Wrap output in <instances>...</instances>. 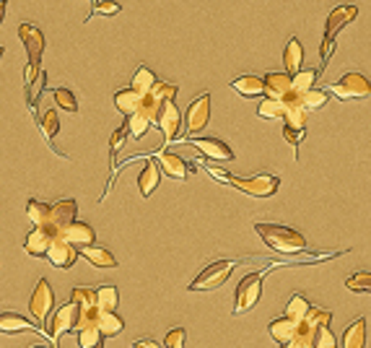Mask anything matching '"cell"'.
Here are the masks:
<instances>
[{
  "label": "cell",
  "instance_id": "6da1fadb",
  "mask_svg": "<svg viewBox=\"0 0 371 348\" xmlns=\"http://www.w3.org/2000/svg\"><path fill=\"white\" fill-rule=\"evenodd\" d=\"M254 231L278 255H299L306 249V237L302 231L283 226V224H254Z\"/></svg>",
  "mask_w": 371,
  "mask_h": 348
},
{
  "label": "cell",
  "instance_id": "7a4b0ae2",
  "mask_svg": "<svg viewBox=\"0 0 371 348\" xmlns=\"http://www.w3.org/2000/svg\"><path fill=\"white\" fill-rule=\"evenodd\" d=\"M242 260L239 258H231V260H215L211 263L208 268H203L197 273V279L187 286L190 291H213V289H221L226 281L231 279V273L234 268L239 265Z\"/></svg>",
  "mask_w": 371,
  "mask_h": 348
},
{
  "label": "cell",
  "instance_id": "3957f363",
  "mask_svg": "<svg viewBox=\"0 0 371 348\" xmlns=\"http://www.w3.org/2000/svg\"><path fill=\"white\" fill-rule=\"evenodd\" d=\"M226 185H231V188H236L239 192L249 195V198H270V195H275L278 188H281V177L267 174V172H260V174H252V177L229 174Z\"/></svg>",
  "mask_w": 371,
  "mask_h": 348
},
{
  "label": "cell",
  "instance_id": "277c9868",
  "mask_svg": "<svg viewBox=\"0 0 371 348\" xmlns=\"http://www.w3.org/2000/svg\"><path fill=\"white\" fill-rule=\"evenodd\" d=\"M358 16V8L356 6H338V8L330 10V16H327V24H324V40H322V47H320V58L327 63L335 50V37L340 34V29H345L353 19Z\"/></svg>",
  "mask_w": 371,
  "mask_h": 348
},
{
  "label": "cell",
  "instance_id": "5b68a950",
  "mask_svg": "<svg viewBox=\"0 0 371 348\" xmlns=\"http://www.w3.org/2000/svg\"><path fill=\"white\" fill-rule=\"evenodd\" d=\"M263 281H265V270H254L247 273L245 279L239 281V286L234 291V315H245L260 301L263 297Z\"/></svg>",
  "mask_w": 371,
  "mask_h": 348
},
{
  "label": "cell",
  "instance_id": "8992f818",
  "mask_svg": "<svg viewBox=\"0 0 371 348\" xmlns=\"http://www.w3.org/2000/svg\"><path fill=\"white\" fill-rule=\"evenodd\" d=\"M330 91L343 101L366 99V97H371V81L363 73H345L340 81L332 83Z\"/></svg>",
  "mask_w": 371,
  "mask_h": 348
},
{
  "label": "cell",
  "instance_id": "52a82bcc",
  "mask_svg": "<svg viewBox=\"0 0 371 348\" xmlns=\"http://www.w3.org/2000/svg\"><path fill=\"white\" fill-rule=\"evenodd\" d=\"M208 119H211V94L203 91L200 97L190 101V107L185 112V135L187 138H192L195 133L200 130H206Z\"/></svg>",
  "mask_w": 371,
  "mask_h": 348
},
{
  "label": "cell",
  "instance_id": "ba28073f",
  "mask_svg": "<svg viewBox=\"0 0 371 348\" xmlns=\"http://www.w3.org/2000/svg\"><path fill=\"white\" fill-rule=\"evenodd\" d=\"M44 258L49 260V265H55V268H60V270H68V268H73L76 260H79V247L70 245L68 239L63 237V231H58V234L52 237V242H49Z\"/></svg>",
  "mask_w": 371,
  "mask_h": 348
},
{
  "label": "cell",
  "instance_id": "9c48e42d",
  "mask_svg": "<svg viewBox=\"0 0 371 348\" xmlns=\"http://www.w3.org/2000/svg\"><path fill=\"white\" fill-rule=\"evenodd\" d=\"M79 317H81V304H76V301H68V304L58 307V312L49 317V338L60 340L65 333H73L76 325H79Z\"/></svg>",
  "mask_w": 371,
  "mask_h": 348
},
{
  "label": "cell",
  "instance_id": "30bf717a",
  "mask_svg": "<svg viewBox=\"0 0 371 348\" xmlns=\"http://www.w3.org/2000/svg\"><path fill=\"white\" fill-rule=\"evenodd\" d=\"M19 40L24 42V50H26V58H29L26 65H37L40 68L42 52H44V34H42V29L29 24V21H24L19 26Z\"/></svg>",
  "mask_w": 371,
  "mask_h": 348
},
{
  "label": "cell",
  "instance_id": "8fae6325",
  "mask_svg": "<svg viewBox=\"0 0 371 348\" xmlns=\"http://www.w3.org/2000/svg\"><path fill=\"white\" fill-rule=\"evenodd\" d=\"M52 307H55V294H52V286H49L44 279L37 281V286H34V294H31V299H29L31 317L37 320V322H44V320L49 317Z\"/></svg>",
  "mask_w": 371,
  "mask_h": 348
},
{
  "label": "cell",
  "instance_id": "7c38bea8",
  "mask_svg": "<svg viewBox=\"0 0 371 348\" xmlns=\"http://www.w3.org/2000/svg\"><path fill=\"white\" fill-rule=\"evenodd\" d=\"M76 216H79V203H76V200L73 198L58 200V203H52V210H49L47 229H52L58 234V231H63L68 226L70 221H76Z\"/></svg>",
  "mask_w": 371,
  "mask_h": 348
},
{
  "label": "cell",
  "instance_id": "4fadbf2b",
  "mask_svg": "<svg viewBox=\"0 0 371 348\" xmlns=\"http://www.w3.org/2000/svg\"><path fill=\"white\" fill-rule=\"evenodd\" d=\"M206 159L213 161H234V151L221 138H187Z\"/></svg>",
  "mask_w": 371,
  "mask_h": 348
},
{
  "label": "cell",
  "instance_id": "5bb4252c",
  "mask_svg": "<svg viewBox=\"0 0 371 348\" xmlns=\"http://www.w3.org/2000/svg\"><path fill=\"white\" fill-rule=\"evenodd\" d=\"M156 128L164 133L166 143H172V140L179 138V128H182V112H179V107L174 104V99L166 101V104H164V110H161V117H158Z\"/></svg>",
  "mask_w": 371,
  "mask_h": 348
},
{
  "label": "cell",
  "instance_id": "9a60e30c",
  "mask_svg": "<svg viewBox=\"0 0 371 348\" xmlns=\"http://www.w3.org/2000/svg\"><path fill=\"white\" fill-rule=\"evenodd\" d=\"M156 161H158V167H161V172H164L166 177H172V179H187V177H190V172H195V167H192V164H187L182 156L169 154V151H158Z\"/></svg>",
  "mask_w": 371,
  "mask_h": 348
},
{
  "label": "cell",
  "instance_id": "2e32d148",
  "mask_svg": "<svg viewBox=\"0 0 371 348\" xmlns=\"http://www.w3.org/2000/svg\"><path fill=\"white\" fill-rule=\"evenodd\" d=\"M52 237H55L52 229H47V226H34V229L26 234V239H24V249L29 252L31 258H44Z\"/></svg>",
  "mask_w": 371,
  "mask_h": 348
},
{
  "label": "cell",
  "instance_id": "e0dca14e",
  "mask_svg": "<svg viewBox=\"0 0 371 348\" xmlns=\"http://www.w3.org/2000/svg\"><path fill=\"white\" fill-rule=\"evenodd\" d=\"M34 330L42 333L37 322L26 320L24 315H19V312H0V333L16 335V333H34Z\"/></svg>",
  "mask_w": 371,
  "mask_h": 348
},
{
  "label": "cell",
  "instance_id": "ac0fdd59",
  "mask_svg": "<svg viewBox=\"0 0 371 348\" xmlns=\"http://www.w3.org/2000/svg\"><path fill=\"white\" fill-rule=\"evenodd\" d=\"M63 237L68 239L70 245H76L79 249L88 247V245H94V237H97V231H94V226H88L86 221H70L68 226L63 229Z\"/></svg>",
  "mask_w": 371,
  "mask_h": 348
},
{
  "label": "cell",
  "instance_id": "d6986e66",
  "mask_svg": "<svg viewBox=\"0 0 371 348\" xmlns=\"http://www.w3.org/2000/svg\"><path fill=\"white\" fill-rule=\"evenodd\" d=\"M231 89H234L239 97H245V99H257V97H265V94H267V89H265V78L252 76V73L239 76V78L231 81Z\"/></svg>",
  "mask_w": 371,
  "mask_h": 348
},
{
  "label": "cell",
  "instance_id": "ffe728a7",
  "mask_svg": "<svg viewBox=\"0 0 371 348\" xmlns=\"http://www.w3.org/2000/svg\"><path fill=\"white\" fill-rule=\"evenodd\" d=\"M158 182H161V167H158V161L148 159L146 167L138 174V190H140V195L151 198V192L158 188Z\"/></svg>",
  "mask_w": 371,
  "mask_h": 348
},
{
  "label": "cell",
  "instance_id": "44dd1931",
  "mask_svg": "<svg viewBox=\"0 0 371 348\" xmlns=\"http://www.w3.org/2000/svg\"><path fill=\"white\" fill-rule=\"evenodd\" d=\"M81 255L94 265V268H104V270H112L117 268V258L109 252L107 247H99V245H88V247L81 249Z\"/></svg>",
  "mask_w": 371,
  "mask_h": 348
},
{
  "label": "cell",
  "instance_id": "7402d4cb",
  "mask_svg": "<svg viewBox=\"0 0 371 348\" xmlns=\"http://www.w3.org/2000/svg\"><path fill=\"white\" fill-rule=\"evenodd\" d=\"M267 333H270V338H273L278 346H286V343L293 338V333H296V320L281 315V317L270 320V325H267Z\"/></svg>",
  "mask_w": 371,
  "mask_h": 348
},
{
  "label": "cell",
  "instance_id": "603a6c76",
  "mask_svg": "<svg viewBox=\"0 0 371 348\" xmlns=\"http://www.w3.org/2000/svg\"><path fill=\"white\" fill-rule=\"evenodd\" d=\"M343 348H366V317H356L343 333Z\"/></svg>",
  "mask_w": 371,
  "mask_h": 348
},
{
  "label": "cell",
  "instance_id": "cb8c5ba5",
  "mask_svg": "<svg viewBox=\"0 0 371 348\" xmlns=\"http://www.w3.org/2000/svg\"><path fill=\"white\" fill-rule=\"evenodd\" d=\"M265 97H275V99H283L286 94L293 89L291 86V73H267L265 76Z\"/></svg>",
  "mask_w": 371,
  "mask_h": 348
},
{
  "label": "cell",
  "instance_id": "d4e9b609",
  "mask_svg": "<svg viewBox=\"0 0 371 348\" xmlns=\"http://www.w3.org/2000/svg\"><path fill=\"white\" fill-rule=\"evenodd\" d=\"M140 99H143V94L135 91L133 86H127V89H119L117 94H115V107H117V112H122L125 117H130L133 112H138Z\"/></svg>",
  "mask_w": 371,
  "mask_h": 348
},
{
  "label": "cell",
  "instance_id": "484cf974",
  "mask_svg": "<svg viewBox=\"0 0 371 348\" xmlns=\"http://www.w3.org/2000/svg\"><path fill=\"white\" fill-rule=\"evenodd\" d=\"M302 63H304V47L299 37H291V40L286 42V50H283V65H286V73H299L302 70Z\"/></svg>",
  "mask_w": 371,
  "mask_h": 348
},
{
  "label": "cell",
  "instance_id": "4316f807",
  "mask_svg": "<svg viewBox=\"0 0 371 348\" xmlns=\"http://www.w3.org/2000/svg\"><path fill=\"white\" fill-rule=\"evenodd\" d=\"M99 330H101L104 338L119 335L125 330V320L119 317L115 309H101V315H99Z\"/></svg>",
  "mask_w": 371,
  "mask_h": 348
},
{
  "label": "cell",
  "instance_id": "83f0119b",
  "mask_svg": "<svg viewBox=\"0 0 371 348\" xmlns=\"http://www.w3.org/2000/svg\"><path fill=\"white\" fill-rule=\"evenodd\" d=\"M49 210H52V206H49V203H42V200H37V198H31L29 203H26V216H29V221L34 226H49Z\"/></svg>",
  "mask_w": 371,
  "mask_h": 348
},
{
  "label": "cell",
  "instance_id": "f1b7e54d",
  "mask_svg": "<svg viewBox=\"0 0 371 348\" xmlns=\"http://www.w3.org/2000/svg\"><path fill=\"white\" fill-rule=\"evenodd\" d=\"M156 73L151 68H146V65H140V68L133 73V81H130V86L135 91H140V94H148V91L156 86Z\"/></svg>",
  "mask_w": 371,
  "mask_h": 348
},
{
  "label": "cell",
  "instance_id": "f546056e",
  "mask_svg": "<svg viewBox=\"0 0 371 348\" xmlns=\"http://www.w3.org/2000/svg\"><path fill=\"white\" fill-rule=\"evenodd\" d=\"M309 309H312V304H309V299L304 297V294H293L291 299H288V304H286V317H291V320H304L306 315H309Z\"/></svg>",
  "mask_w": 371,
  "mask_h": 348
},
{
  "label": "cell",
  "instance_id": "4dcf8cb0",
  "mask_svg": "<svg viewBox=\"0 0 371 348\" xmlns=\"http://www.w3.org/2000/svg\"><path fill=\"white\" fill-rule=\"evenodd\" d=\"M257 115L265 119H283L286 115V104L283 99H275V97H265L257 107Z\"/></svg>",
  "mask_w": 371,
  "mask_h": 348
},
{
  "label": "cell",
  "instance_id": "1f68e13d",
  "mask_svg": "<svg viewBox=\"0 0 371 348\" xmlns=\"http://www.w3.org/2000/svg\"><path fill=\"white\" fill-rule=\"evenodd\" d=\"M127 133H130V135H133V138H143V135H146L148 130H151V125H154V122H151V119L146 117V115H140V112H133V115H130V117H127Z\"/></svg>",
  "mask_w": 371,
  "mask_h": 348
},
{
  "label": "cell",
  "instance_id": "d6a6232c",
  "mask_svg": "<svg viewBox=\"0 0 371 348\" xmlns=\"http://www.w3.org/2000/svg\"><path fill=\"white\" fill-rule=\"evenodd\" d=\"M119 289L117 286H99L97 289V307L99 309H117Z\"/></svg>",
  "mask_w": 371,
  "mask_h": 348
},
{
  "label": "cell",
  "instance_id": "836d02e7",
  "mask_svg": "<svg viewBox=\"0 0 371 348\" xmlns=\"http://www.w3.org/2000/svg\"><path fill=\"white\" fill-rule=\"evenodd\" d=\"M40 128H42V135L52 143L55 140V135L60 133V119H58V110H47L44 115H42L40 119Z\"/></svg>",
  "mask_w": 371,
  "mask_h": 348
},
{
  "label": "cell",
  "instance_id": "e575fe53",
  "mask_svg": "<svg viewBox=\"0 0 371 348\" xmlns=\"http://www.w3.org/2000/svg\"><path fill=\"white\" fill-rule=\"evenodd\" d=\"M317 76H320V70H314V68L299 70V73H293L291 76V86L296 91H309V89H314Z\"/></svg>",
  "mask_w": 371,
  "mask_h": 348
},
{
  "label": "cell",
  "instance_id": "d590c367",
  "mask_svg": "<svg viewBox=\"0 0 371 348\" xmlns=\"http://www.w3.org/2000/svg\"><path fill=\"white\" fill-rule=\"evenodd\" d=\"M327 101H330V94H327L324 89H309V91H304V107H306L309 112L322 110Z\"/></svg>",
  "mask_w": 371,
  "mask_h": 348
},
{
  "label": "cell",
  "instance_id": "8d00e7d4",
  "mask_svg": "<svg viewBox=\"0 0 371 348\" xmlns=\"http://www.w3.org/2000/svg\"><path fill=\"white\" fill-rule=\"evenodd\" d=\"M52 99H55V104H58L60 110L79 112V99H76V94L70 89H55L52 91Z\"/></svg>",
  "mask_w": 371,
  "mask_h": 348
},
{
  "label": "cell",
  "instance_id": "74e56055",
  "mask_svg": "<svg viewBox=\"0 0 371 348\" xmlns=\"http://www.w3.org/2000/svg\"><path fill=\"white\" fill-rule=\"evenodd\" d=\"M101 330L99 325H91V328H83L79 330V348H99L101 346Z\"/></svg>",
  "mask_w": 371,
  "mask_h": 348
},
{
  "label": "cell",
  "instance_id": "f35d334b",
  "mask_svg": "<svg viewBox=\"0 0 371 348\" xmlns=\"http://www.w3.org/2000/svg\"><path fill=\"white\" fill-rule=\"evenodd\" d=\"M345 289L351 291H371V273L369 270H358L345 279Z\"/></svg>",
  "mask_w": 371,
  "mask_h": 348
},
{
  "label": "cell",
  "instance_id": "ab89813d",
  "mask_svg": "<svg viewBox=\"0 0 371 348\" xmlns=\"http://www.w3.org/2000/svg\"><path fill=\"white\" fill-rule=\"evenodd\" d=\"M70 301H76L81 307H91L97 304V289H86V286H76L70 291Z\"/></svg>",
  "mask_w": 371,
  "mask_h": 348
},
{
  "label": "cell",
  "instance_id": "60d3db41",
  "mask_svg": "<svg viewBox=\"0 0 371 348\" xmlns=\"http://www.w3.org/2000/svg\"><path fill=\"white\" fill-rule=\"evenodd\" d=\"M314 348H338V338L332 335L330 325L317 328V335H314Z\"/></svg>",
  "mask_w": 371,
  "mask_h": 348
},
{
  "label": "cell",
  "instance_id": "b9f144b4",
  "mask_svg": "<svg viewBox=\"0 0 371 348\" xmlns=\"http://www.w3.org/2000/svg\"><path fill=\"white\" fill-rule=\"evenodd\" d=\"M304 135H306V128H291V125H283V138L293 146L296 159H299V143L304 140Z\"/></svg>",
  "mask_w": 371,
  "mask_h": 348
},
{
  "label": "cell",
  "instance_id": "7bdbcfd3",
  "mask_svg": "<svg viewBox=\"0 0 371 348\" xmlns=\"http://www.w3.org/2000/svg\"><path fill=\"white\" fill-rule=\"evenodd\" d=\"M185 340H187L185 328H172L169 333H166L164 348H185Z\"/></svg>",
  "mask_w": 371,
  "mask_h": 348
},
{
  "label": "cell",
  "instance_id": "ee69618b",
  "mask_svg": "<svg viewBox=\"0 0 371 348\" xmlns=\"http://www.w3.org/2000/svg\"><path fill=\"white\" fill-rule=\"evenodd\" d=\"M306 322H312L314 328H322V325H330L332 322V312H327V309H309V315H306Z\"/></svg>",
  "mask_w": 371,
  "mask_h": 348
},
{
  "label": "cell",
  "instance_id": "f6af8a7d",
  "mask_svg": "<svg viewBox=\"0 0 371 348\" xmlns=\"http://www.w3.org/2000/svg\"><path fill=\"white\" fill-rule=\"evenodd\" d=\"M91 13H101V16H115V13H119V3H117V0H97Z\"/></svg>",
  "mask_w": 371,
  "mask_h": 348
},
{
  "label": "cell",
  "instance_id": "bcb514c9",
  "mask_svg": "<svg viewBox=\"0 0 371 348\" xmlns=\"http://www.w3.org/2000/svg\"><path fill=\"white\" fill-rule=\"evenodd\" d=\"M133 348H164V346L154 338H135L133 340Z\"/></svg>",
  "mask_w": 371,
  "mask_h": 348
},
{
  "label": "cell",
  "instance_id": "7dc6e473",
  "mask_svg": "<svg viewBox=\"0 0 371 348\" xmlns=\"http://www.w3.org/2000/svg\"><path fill=\"white\" fill-rule=\"evenodd\" d=\"M6 6H8V0H0V24L6 19Z\"/></svg>",
  "mask_w": 371,
  "mask_h": 348
},
{
  "label": "cell",
  "instance_id": "c3c4849f",
  "mask_svg": "<svg viewBox=\"0 0 371 348\" xmlns=\"http://www.w3.org/2000/svg\"><path fill=\"white\" fill-rule=\"evenodd\" d=\"M31 348H52V346H44V343H40V346H31Z\"/></svg>",
  "mask_w": 371,
  "mask_h": 348
},
{
  "label": "cell",
  "instance_id": "681fc988",
  "mask_svg": "<svg viewBox=\"0 0 371 348\" xmlns=\"http://www.w3.org/2000/svg\"><path fill=\"white\" fill-rule=\"evenodd\" d=\"M3 52H6V50H3V47H0V60H3Z\"/></svg>",
  "mask_w": 371,
  "mask_h": 348
},
{
  "label": "cell",
  "instance_id": "f907efd6",
  "mask_svg": "<svg viewBox=\"0 0 371 348\" xmlns=\"http://www.w3.org/2000/svg\"><path fill=\"white\" fill-rule=\"evenodd\" d=\"M99 348H101V346H99Z\"/></svg>",
  "mask_w": 371,
  "mask_h": 348
}]
</instances>
